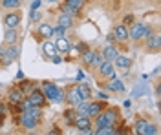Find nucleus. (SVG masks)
Here are the masks:
<instances>
[{
    "instance_id": "nucleus-1",
    "label": "nucleus",
    "mask_w": 161,
    "mask_h": 135,
    "mask_svg": "<svg viewBox=\"0 0 161 135\" xmlns=\"http://www.w3.org/2000/svg\"><path fill=\"white\" fill-rule=\"evenodd\" d=\"M95 122L93 124L97 126H115L117 119H119V113H117V108H108V110H103L99 115L93 117Z\"/></svg>"
},
{
    "instance_id": "nucleus-2",
    "label": "nucleus",
    "mask_w": 161,
    "mask_h": 135,
    "mask_svg": "<svg viewBox=\"0 0 161 135\" xmlns=\"http://www.w3.org/2000/svg\"><path fill=\"white\" fill-rule=\"evenodd\" d=\"M42 93L51 102H64V90L53 82H42Z\"/></svg>"
},
{
    "instance_id": "nucleus-3",
    "label": "nucleus",
    "mask_w": 161,
    "mask_h": 135,
    "mask_svg": "<svg viewBox=\"0 0 161 135\" xmlns=\"http://www.w3.org/2000/svg\"><path fill=\"white\" fill-rule=\"evenodd\" d=\"M19 122L22 128H26L28 132H33L37 126H39V117L37 115H33L31 112H20V119H19Z\"/></svg>"
},
{
    "instance_id": "nucleus-4",
    "label": "nucleus",
    "mask_w": 161,
    "mask_h": 135,
    "mask_svg": "<svg viewBox=\"0 0 161 135\" xmlns=\"http://www.w3.org/2000/svg\"><path fill=\"white\" fill-rule=\"evenodd\" d=\"M73 126L79 130L80 133H93V121H92L90 117H75V121H73Z\"/></svg>"
},
{
    "instance_id": "nucleus-5",
    "label": "nucleus",
    "mask_w": 161,
    "mask_h": 135,
    "mask_svg": "<svg viewBox=\"0 0 161 135\" xmlns=\"http://www.w3.org/2000/svg\"><path fill=\"white\" fill-rule=\"evenodd\" d=\"M95 70H97V75H99L101 79H112V77H115V70H114V62L112 60H103Z\"/></svg>"
},
{
    "instance_id": "nucleus-6",
    "label": "nucleus",
    "mask_w": 161,
    "mask_h": 135,
    "mask_svg": "<svg viewBox=\"0 0 161 135\" xmlns=\"http://www.w3.org/2000/svg\"><path fill=\"white\" fill-rule=\"evenodd\" d=\"M28 99H30L31 106H39V108H44L46 104H48V99L44 97V93H42V90H31V93L28 95Z\"/></svg>"
},
{
    "instance_id": "nucleus-7",
    "label": "nucleus",
    "mask_w": 161,
    "mask_h": 135,
    "mask_svg": "<svg viewBox=\"0 0 161 135\" xmlns=\"http://www.w3.org/2000/svg\"><path fill=\"white\" fill-rule=\"evenodd\" d=\"M64 101H66L68 106H71V108H75V106L80 102V97H79V93H77V88H75V86H68V88H66V91H64Z\"/></svg>"
},
{
    "instance_id": "nucleus-8",
    "label": "nucleus",
    "mask_w": 161,
    "mask_h": 135,
    "mask_svg": "<svg viewBox=\"0 0 161 135\" xmlns=\"http://www.w3.org/2000/svg\"><path fill=\"white\" fill-rule=\"evenodd\" d=\"M20 20H22L20 11H11V13H6L4 15V26L6 28H19Z\"/></svg>"
},
{
    "instance_id": "nucleus-9",
    "label": "nucleus",
    "mask_w": 161,
    "mask_h": 135,
    "mask_svg": "<svg viewBox=\"0 0 161 135\" xmlns=\"http://www.w3.org/2000/svg\"><path fill=\"white\" fill-rule=\"evenodd\" d=\"M112 35H114V39L117 42H128V28H126V24H117V26H114V31H112Z\"/></svg>"
},
{
    "instance_id": "nucleus-10",
    "label": "nucleus",
    "mask_w": 161,
    "mask_h": 135,
    "mask_svg": "<svg viewBox=\"0 0 161 135\" xmlns=\"http://www.w3.org/2000/svg\"><path fill=\"white\" fill-rule=\"evenodd\" d=\"M4 51H6V59H4V66H8V64H11L13 60H17L19 59V53H20V49H19V46L17 44H9V48H4Z\"/></svg>"
},
{
    "instance_id": "nucleus-11",
    "label": "nucleus",
    "mask_w": 161,
    "mask_h": 135,
    "mask_svg": "<svg viewBox=\"0 0 161 135\" xmlns=\"http://www.w3.org/2000/svg\"><path fill=\"white\" fill-rule=\"evenodd\" d=\"M143 29H145V24L134 20L130 26V29H128V39H132L134 42H137L141 39V35H143Z\"/></svg>"
},
{
    "instance_id": "nucleus-12",
    "label": "nucleus",
    "mask_w": 161,
    "mask_h": 135,
    "mask_svg": "<svg viewBox=\"0 0 161 135\" xmlns=\"http://www.w3.org/2000/svg\"><path fill=\"white\" fill-rule=\"evenodd\" d=\"M161 48V35L159 33H154L150 39L147 40V51L150 53H158Z\"/></svg>"
},
{
    "instance_id": "nucleus-13",
    "label": "nucleus",
    "mask_w": 161,
    "mask_h": 135,
    "mask_svg": "<svg viewBox=\"0 0 161 135\" xmlns=\"http://www.w3.org/2000/svg\"><path fill=\"white\" fill-rule=\"evenodd\" d=\"M53 44H55V49L60 53H64V55L71 51V42L66 37H57V40L53 42Z\"/></svg>"
},
{
    "instance_id": "nucleus-14",
    "label": "nucleus",
    "mask_w": 161,
    "mask_h": 135,
    "mask_svg": "<svg viewBox=\"0 0 161 135\" xmlns=\"http://www.w3.org/2000/svg\"><path fill=\"white\" fill-rule=\"evenodd\" d=\"M20 39V33L17 28H6V33H4V42L9 46V44H17Z\"/></svg>"
},
{
    "instance_id": "nucleus-15",
    "label": "nucleus",
    "mask_w": 161,
    "mask_h": 135,
    "mask_svg": "<svg viewBox=\"0 0 161 135\" xmlns=\"http://www.w3.org/2000/svg\"><path fill=\"white\" fill-rule=\"evenodd\" d=\"M75 88H77V93H79L80 101H90V99H92V88H90V84L79 82V84H75Z\"/></svg>"
},
{
    "instance_id": "nucleus-16",
    "label": "nucleus",
    "mask_w": 161,
    "mask_h": 135,
    "mask_svg": "<svg viewBox=\"0 0 161 135\" xmlns=\"http://www.w3.org/2000/svg\"><path fill=\"white\" fill-rule=\"evenodd\" d=\"M104 106H106V104L103 102V101H95V102H88V117H90V119H93V117H95V115H99L101 112H103V110H104Z\"/></svg>"
},
{
    "instance_id": "nucleus-17",
    "label": "nucleus",
    "mask_w": 161,
    "mask_h": 135,
    "mask_svg": "<svg viewBox=\"0 0 161 135\" xmlns=\"http://www.w3.org/2000/svg\"><path fill=\"white\" fill-rule=\"evenodd\" d=\"M37 37H39L40 40L53 37V26H50V24H39V28H37Z\"/></svg>"
},
{
    "instance_id": "nucleus-18",
    "label": "nucleus",
    "mask_w": 161,
    "mask_h": 135,
    "mask_svg": "<svg viewBox=\"0 0 161 135\" xmlns=\"http://www.w3.org/2000/svg\"><path fill=\"white\" fill-rule=\"evenodd\" d=\"M101 55H103V59H104V60H112V62H114V59L119 55V51L115 49V46H114V44H108V46H104V48L101 49Z\"/></svg>"
},
{
    "instance_id": "nucleus-19",
    "label": "nucleus",
    "mask_w": 161,
    "mask_h": 135,
    "mask_svg": "<svg viewBox=\"0 0 161 135\" xmlns=\"http://www.w3.org/2000/svg\"><path fill=\"white\" fill-rule=\"evenodd\" d=\"M40 48H42V53H44V57L46 59H51L53 55H57V49H55V44L50 42L48 39H44L42 44H40Z\"/></svg>"
},
{
    "instance_id": "nucleus-20",
    "label": "nucleus",
    "mask_w": 161,
    "mask_h": 135,
    "mask_svg": "<svg viewBox=\"0 0 161 135\" xmlns=\"http://www.w3.org/2000/svg\"><path fill=\"white\" fill-rule=\"evenodd\" d=\"M24 99V93L20 91L19 88H13V90H9V93H8V102L11 104V106H19V102Z\"/></svg>"
},
{
    "instance_id": "nucleus-21",
    "label": "nucleus",
    "mask_w": 161,
    "mask_h": 135,
    "mask_svg": "<svg viewBox=\"0 0 161 135\" xmlns=\"http://www.w3.org/2000/svg\"><path fill=\"white\" fill-rule=\"evenodd\" d=\"M132 66V59L128 57H125V55H117L115 59H114V68H119V70H128Z\"/></svg>"
},
{
    "instance_id": "nucleus-22",
    "label": "nucleus",
    "mask_w": 161,
    "mask_h": 135,
    "mask_svg": "<svg viewBox=\"0 0 161 135\" xmlns=\"http://www.w3.org/2000/svg\"><path fill=\"white\" fill-rule=\"evenodd\" d=\"M101 86L106 88L108 91H125V84H123V80L115 79V77H112V80L108 84H101Z\"/></svg>"
},
{
    "instance_id": "nucleus-23",
    "label": "nucleus",
    "mask_w": 161,
    "mask_h": 135,
    "mask_svg": "<svg viewBox=\"0 0 161 135\" xmlns=\"http://www.w3.org/2000/svg\"><path fill=\"white\" fill-rule=\"evenodd\" d=\"M57 24L62 26L64 29H70L71 26H73V17L68 15V13H60L59 17H57Z\"/></svg>"
},
{
    "instance_id": "nucleus-24",
    "label": "nucleus",
    "mask_w": 161,
    "mask_h": 135,
    "mask_svg": "<svg viewBox=\"0 0 161 135\" xmlns=\"http://www.w3.org/2000/svg\"><path fill=\"white\" fill-rule=\"evenodd\" d=\"M93 55H95V49H90V48L79 55V57H80V62H82V66H84V68H90V66H92Z\"/></svg>"
},
{
    "instance_id": "nucleus-25",
    "label": "nucleus",
    "mask_w": 161,
    "mask_h": 135,
    "mask_svg": "<svg viewBox=\"0 0 161 135\" xmlns=\"http://www.w3.org/2000/svg\"><path fill=\"white\" fill-rule=\"evenodd\" d=\"M17 88H19V90H20V91H22L24 95H30V93H31V90L35 88V82H33V80H20Z\"/></svg>"
},
{
    "instance_id": "nucleus-26",
    "label": "nucleus",
    "mask_w": 161,
    "mask_h": 135,
    "mask_svg": "<svg viewBox=\"0 0 161 135\" xmlns=\"http://www.w3.org/2000/svg\"><path fill=\"white\" fill-rule=\"evenodd\" d=\"M147 124H148V121H147V119H136V122H134V132H136V133L137 135H141L143 133V130H145V128H147Z\"/></svg>"
},
{
    "instance_id": "nucleus-27",
    "label": "nucleus",
    "mask_w": 161,
    "mask_h": 135,
    "mask_svg": "<svg viewBox=\"0 0 161 135\" xmlns=\"http://www.w3.org/2000/svg\"><path fill=\"white\" fill-rule=\"evenodd\" d=\"M2 2V8L6 9H19L22 6V0H0Z\"/></svg>"
},
{
    "instance_id": "nucleus-28",
    "label": "nucleus",
    "mask_w": 161,
    "mask_h": 135,
    "mask_svg": "<svg viewBox=\"0 0 161 135\" xmlns=\"http://www.w3.org/2000/svg\"><path fill=\"white\" fill-rule=\"evenodd\" d=\"M93 133L95 135H110V133H119V132L114 130V126H99Z\"/></svg>"
},
{
    "instance_id": "nucleus-29",
    "label": "nucleus",
    "mask_w": 161,
    "mask_h": 135,
    "mask_svg": "<svg viewBox=\"0 0 161 135\" xmlns=\"http://www.w3.org/2000/svg\"><path fill=\"white\" fill-rule=\"evenodd\" d=\"M60 11H62V13H68V15H71V17H80V11L73 9V8L68 6L66 2H62V4H60Z\"/></svg>"
},
{
    "instance_id": "nucleus-30",
    "label": "nucleus",
    "mask_w": 161,
    "mask_h": 135,
    "mask_svg": "<svg viewBox=\"0 0 161 135\" xmlns=\"http://www.w3.org/2000/svg\"><path fill=\"white\" fill-rule=\"evenodd\" d=\"M154 33H156V31H154V26H150V24L147 26V24H145V29H143V35H141L139 40H148Z\"/></svg>"
},
{
    "instance_id": "nucleus-31",
    "label": "nucleus",
    "mask_w": 161,
    "mask_h": 135,
    "mask_svg": "<svg viewBox=\"0 0 161 135\" xmlns=\"http://www.w3.org/2000/svg\"><path fill=\"white\" fill-rule=\"evenodd\" d=\"M64 2L77 11H82V8H84V0H64Z\"/></svg>"
},
{
    "instance_id": "nucleus-32",
    "label": "nucleus",
    "mask_w": 161,
    "mask_h": 135,
    "mask_svg": "<svg viewBox=\"0 0 161 135\" xmlns=\"http://www.w3.org/2000/svg\"><path fill=\"white\" fill-rule=\"evenodd\" d=\"M104 59H103V55H101V51H95V55H93V60H92V66L90 68H97L101 62H103Z\"/></svg>"
},
{
    "instance_id": "nucleus-33",
    "label": "nucleus",
    "mask_w": 161,
    "mask_h": 135,
    "mask_svg": "<svg viewBox=\"0 0 161 135\" xmlns=\"http://www.w3.org/2000/svg\"><path fill=\"white\" fill-rule=\"evenodd\" d=\"M156 133H158V130H156V126L148 122V124H147V128L143 130V133H141V135H156Z\"/></svg>"
},
{
    "instance_id": "nucleus-34",
    "label": "nucleus",
    "mask_w": 161,
    "mask_h": 135,
    "mask_svg": "<svg viewBox=\"0 0 161 135\" xmlns=\"http://www.w3.org/2000/svg\"><path fill=\"white\" fill-rule=\"evenodd\" d=\"M64 33H66V29L62 26H59V24L53 28V35H57V37H64Z\"/></svg>"
},
{
    "instance_id": "nucleus-35",
    "label": "nucleus",
    "mask_w": 161,
    "mask_h": 135,
    "mask_svg": "<svg viewBox=\"0 0 161 135\" xmlns=\"http://www.w3.org/2000/svg\"><path fill=\"white\" fill-rule=\"evenodd\" d=\"M40 17H42V15H40L39 11L33 9V11H31V15H30V20L31 22H37V20H40Z\"/></svg>"
},
{
    "instance_id": "nucleus-36",
    "label": "nucleus",
    "mask_w": 161,
    "mask_h": 135,
    "mask_svg": "<svg viewBox=\"0 0 161 135\" xmlns=\"http://www.w3.org/2000/svg\"><path fill=\"white\" fill-rule=\"evenodd\" d=\"M50 60L53 64H60V62H62V57H59V53H57V55H53V57H51Z\"/></svg>"
},
{
    "instance_id": "nucleus-37",
    "label": "nucleus",
    "mask_w": 161,
    "mask_h": 135,
    "mask_svg": "<svg viewBox=\"0 0 161 135\" xmlns=\"http://www.w3.org/2000/svg\"><path fill=\"white\" fill-rule=\"evenodd\" d=\"M39 6H40V0H35V2L31 4V9H39Z\"/></svg>"
},
{
    "instance_id": "nucleus-38",
    "label": "nucleus",
    "mask_w": 161,
    "mask_h": 135,
    "mask_svg": "<svg viewBox=\"0 0 161 135\" xmlns=\"http://www.w3.org/2000/svg\"><path fill=\"white\" fill-rule=\"evenodd\" d=\"M136 20V18H134V17H132V15H128V17H126V18H125V24H132V22Z\"/></svg>"
},
{
    "instance_id": "nucleus-39",
    "label": "nucleus",
    "mask_w": 161,
    "mask_h": 135,
    "mask_svg": "<svg viewBox=\"0 0 161 135\" xmlns=\"http://www.w3.org/2000/svg\"><path fill=\"white\" fill-rule=\"evenodd\" d=\"M106 39H108V44H115V42H117L115 39H114V35H112V33L108 35V37H106Z\"/></svg>"
},
{
    "instance_id": "nucleus-40",
    "label": "nucleus",
    "mask_w": 161,
    "mask_h": 135,
    "mask_svg": "<svg viewBox=\"0 0 161 135\" xmlns=\"http://www.w3.org/2000/svg\"><path fill=\"white\" fill-rule=\"evenodd\" d=\"M99 99H103V101H106V99H108V95H106V93H103V91H101V93H99Z\"/></svg>"
},
{
    "instance_id": "nucleus-41",
    "label": "nucleus",
    "mask_w": 161,
    "mask_h": 135,
    "mask_svg": "<svg viewBox=\"0 0 161 135\" xmlns=\"http://www.w3.org/2000/svg\"><path fill=\"white\" fill-rule=\"evenodd\" d=\"M51 2H55V0H51Z\"/></svg>"
}]
</instances>
